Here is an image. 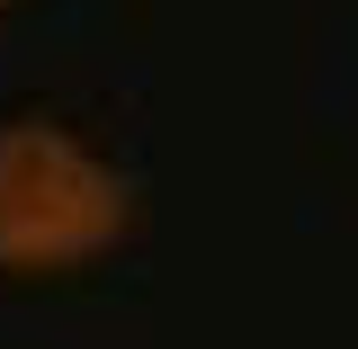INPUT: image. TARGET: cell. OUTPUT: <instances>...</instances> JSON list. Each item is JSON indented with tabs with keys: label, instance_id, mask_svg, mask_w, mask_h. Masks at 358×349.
Masks as SVG:
<instances>
[{
	"label": "cell",
	"instance_id": "obj_2",
	"mask_svg": "<svg viewBox=\"0 0 358 349\" xmlns=\"http://www.w3.org/2000/svg\"><path fill=\"white\" fill-rule=\"evenodd\" d=\"M0 9H9V0H0Z\"/></svg>",
	"mask_w": 358,
	"mask_h": 349
},
{
	"label": "cell",
	"instance_id": "obj_1",
	"mask_svg": "<svg viewBox=\"0 0 358 349\" xmlns=\"http://www.w3.org/2000/svg\"><path fill=\"white\" fill-rule=\"evenodd\" d=\"M126 233V179L54 117H0V269L63 278Z\"/></svg>",
	"mask_w": 358,
	"mask_h": 349
}]
</instances>
